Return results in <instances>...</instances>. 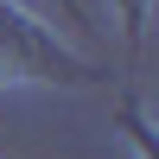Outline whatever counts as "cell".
I'll return each instance as SVG.
<instances>
[{
    "instance_id": "1",
    "label": "cell",
    "mask_w": 159,
    "mask_h": 159,
    "mask_svg": "<svg viewBox=\"0 0 159 159\" xmlns=\"http://www.w3.org/2000/svg\"><path fill=\"white\" fill-rule=\"evenodd\" d=\"M140 25H147V0H127V32L140 38Z\"/></svg>"
}]
</instances>
